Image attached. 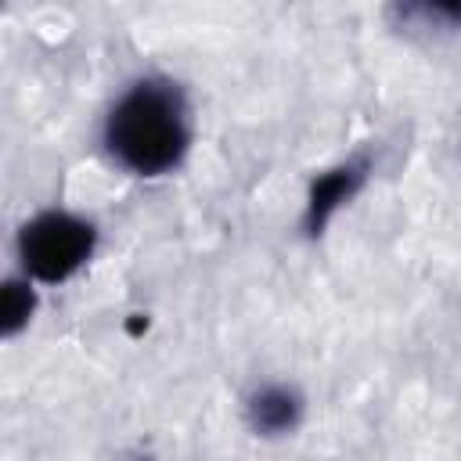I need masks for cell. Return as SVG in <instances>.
<instances>
[{
	"label": "cell",
	"mask_w": 461,
	"mask_h": 461,
	"mask_svg": "<svg viewBox=\"0 0 461 461\" xmlns=\"http://www.w3.org/2000/svg\"><path fill=\"white\" fill-rule=\"evenodd\" d=\"M104 148L137 176L176 169L191 148V112L184 90L158 76L126 86L104 119Z\"/></svg>",
	"instance_id": "6da1fadb"
},
{
	"label": "cell",
	"mask_w": 461,
	"mask_h": 461,
	"mask_svg": "<svg viewBox=\"0 0 461 461\" xmlns=\"http://www.w3.org/2000/svg\"><path fill=\"white\" fill-rule=\"evenodd\" d=\"M94 245H97V230L90 220H83L76 212L47 209L22 227L18 259H22L25 277L58 285V281H68L90 259Z\"/></svg>",
	"instance_id": "7a4b0ae2"
},
{
	"label": "cell",
	"mask_w": 461,
	"mask_h": 461,
	"mask_svg": "<svg viewBox=\"0 0 461 461\" xmlns=\"http://www.w3.org/2000/svg\"><path fill=\"white\" fill-rule=\"evenodd\" d=\"M360 166L357 162H349V166H339V169H331V173H324L317 184H313V191H310V205H306V223L317 230V227H324L328 223V216L357 191V184H360Z\"/></svg>",
	"instance_id": "3957f363"
},
{
	"label": "cell",
	"mask_w": 461,
	"mask_h": 461,
	"mask_svg": "<svg viewBox=\"0 0 461 461\" xmlns=\"http://www.w3.org/2000/svg\"><path fill=\"white\" fill-rule=\"evenodd\" d=\"M299 396L285 385H263L252 400H249V418L259 432H288L299 421Z\"/></svg>",
	"instance_id": "277c9868"
},
{
	"label": "cell",
	"mask_w": 461,
	"mask_h": 461,
	"mask_svg": "<svg viewBox=\"0 0 461 461\" xmlns=\"http://www.w3.org/2000/svg\"><path fill=\"white\" fill-rule=\"evenodd\" d=\"M4 331L7 335H14L22 324H25V317L32 313V292H29V285H22V281H7L4 285Z\"/></svg>",
	"instance_id": "5b68a950"
}]
</instances>
